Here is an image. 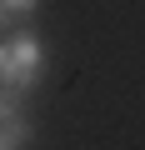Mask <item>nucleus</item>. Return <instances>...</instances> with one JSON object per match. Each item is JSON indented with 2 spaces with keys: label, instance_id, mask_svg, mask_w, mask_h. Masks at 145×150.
<instances>
[{
  "label": "nucleus",
  "instance_id": "obj_1",
  "mask_svg": "<svg viewBox=\"0 0 145 150\" xmlns=\"http://www.w3.org/2000/svg\"><path fill=\"white\" fill-rule=\"evenodd\" d=\"M40 70H45V45L40 35L20 30L10 40H0V85H10V90H30L40 80Z\"/></svg>",
  "mask_w": 145,
  "mask_h": 150
},
{
  "label": "nucleus",
  "instance_id": "obj_2",
  "mask_svg": "<svg viewBox=\"0 0 145 150\" xmlns=\"http://www.w3.org/2000/svg\"><path fill=\"white\" fill-rule=\"evenodd\" d=\"M25 140H30V120L0 95V145H5V150H20Z\"/></svg>",
  "mask_w": 145,
  "mask_h": 150
},
{
  "label": "nucleus",
  "instance_id": "obj_3",
  "mask_svg": "<svg viewBox=\"0 0 145 150\" xmlns=\"http://www.w3.org/2000/svg\"><path fill=\"white\" fill-rule=\"evenodd\" d=\"M40 10V0H0V25L5 20H15V25H25L30 15Z\"/></svg>",
  "mask_w": 145,
  "mask_h": 150
},
{
  "label": "nucleus",
  "instance_id": "obj_4",
  "mask_svg": "<svg viewBox=\"0 0 145 150\" xmlns=\"http://www.w3.org/2000/svg\"><path fill=\"white\" fill-rule=\"evenodd\" d=\"M0 150H5V145H0Z\"/></svg>",
  "mask_w": 145,
  "mask_h": 150
}]
</instances>
